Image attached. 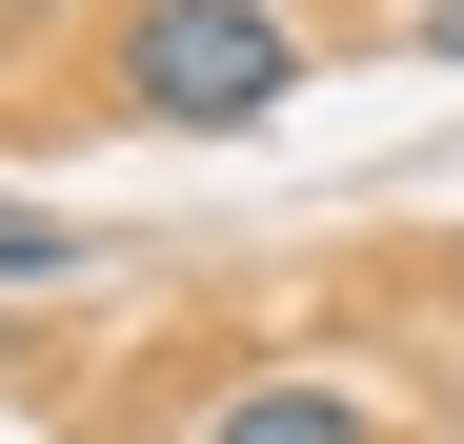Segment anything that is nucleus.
<instances>
[{
    "label": "nucleus",
    "instance_id": "nucleus-5",
    "mask_svg": "<svg viewBox=\"0 0 464 444\" xmlns=\"http://www.w3.org/2000/svg\"><path fill=\"white\" fill-rule=\"evenodd\" d=\"M424 61H464V0H424Z\"/></svg>",
    "mask_w": 464,
    "mask_h": 444
},
{
    "label": "nucleus",
    "instance_id": "nucleus-1",
    "mask_svg": "<svg viewBox=\"0 0 464 444\" xmlns=\"http://www.w3.org/2000/svg\"><path fill=\"white\" fill-rule=\"evenodd\" d=\"M303 82V21H283V0H121V21H102V101L121 121H263Z\"/></svg>",
    "mask_w": 464,
    "mask_h": 444
},
{
    "label": "nucleus",
    "instance_id": "nucleus-2",
    "mask_svg": "<svg viewBox=\"0 0 464 444\" xmlns=\"http://www.w3.org/2000/svg\"><path fill=\"white\" fill-rule=\"evenodd\" d=\"M182 444H383V384H324V363H283V384H222Z\"/></svg>",
    "mask_w": 464,
    "mask_h": 444
},
{
    "label": "nucleus",
    "instance_id": "nucleus-3",
    "mask_svg": "<svg viewBox=\"0 0 464 444\" xmlns=\"http://www.w3.org/2000/svg\"><path fill=\"white\" fill-rule=\"evenodd\" d=\"M0 283H82V222H41V202H0Z\"/></svg>",
    "mask_w": 464,
    "mask_h": 444
},
{
    "label": "nucleus",
    "instance_id": "nucleus-4",
    "mask_svg": "<svg viewBox=\"0 0 464 444\" xmlns=\"http://www.w3.org/2000/svg\"><path fill=\"white\" fill-rule=\"evenodd\" d=\"M0 21H21V41H61V21H102V0H0Z\"/></svg>",
    "mask_w": 464,
    "mask_h": 444
}]
</instances>
